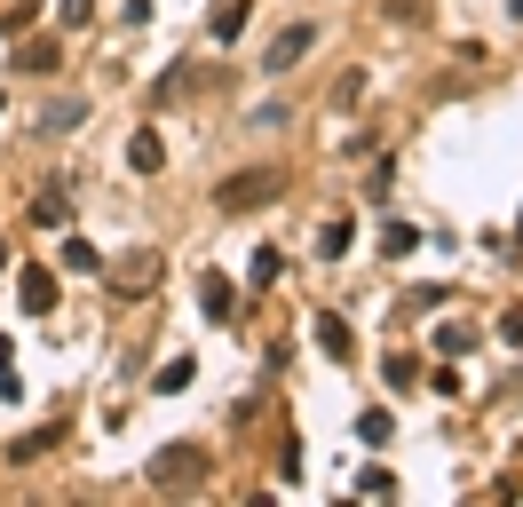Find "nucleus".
<instances>
[{"mask_svg":"<svg viewBox=\"0 0 523 507\" xmlns=\"http://www.w3.org/2000/svg\"><path fill=\"white\" fill-rule=\"evenodd\" d=\"M0 103H8V96H0Z\"/></svg>","mask_w":523,"mask_h":507,"instance_id":"29","label":"nucleus"},{"mask_svg":"<svg viewBox=\"0 0 523 507\" xmlns=\"http://www.w3.org/2000/svg\"><path fill=\"white\" fill-rule=\"evenodd\" d=\"M381 254H389V262L420 254V230H413V222H381Z\"/></svg>","mask_w":523,"mask_h":507,"instance_id":"14","label":"nucleus"},{"mask_svg":"<svg viewBox=\"0 0 523 507\" xmlns=\"http://www.w3.org/2000/svg\"><path fill=\"white\" fill-rule=\"evenodd\" d=\"M357 492H365V500H397V476H389V468H365Z\"/></svg>","mask_w":523,"mask_h":507,"instance_id":"19","label":"nucleus"},{"mask_svg":"<svg viewBox=\"0 0 523 507\" xmlns=\"http://www.w3.org/2000/svg\"><path fill=\"white\" fill-rule=\"evenodd\" d=\"M56 64H64L56 40H24V48H16V72H56Z\"/></svg>","mask_w":523,"mask_h":507,"instance_id":"11","label":"nucleus"},{"mask_svg":"<svg viewBox=\"0 0 523 507\" xmlns=\"http://www.w3.org/2000/svg\"><path fill=\"white\" fill-rule=\"evenodd\" d=\"M111 278H119V286H127V294H143V286H151V278H159V254H127V262H119V270H111Z\"/></svg>","mask_w":523,"mask_h":507,"instance_id":"13","label":"nucleus"},{"mask_svg":"<svg viewBox=\"0 0 523 507\" xmlns=\"http://www.w3.org/2000/svg\"><path fill=\"white\" fill-rule=\"evenodd\" d=\"M143 476H151V492H199V484L214 476V460L199 452V444H159Z\"/></svg>","mask_w":523,"mask_h":507,"instance_id":"1","label":"nucleus"},{"mask_svg":"<svg viewBox=\"0 0 523 507\" xmlns=\"http://www.w3.org/2000/svg\"><path fill=\"white\" fill-rule=\"evenodd\" d=\"M80 119H88V103H80V96H56L48 111H40V135H72Z\"/></svg>","mask_w":523,"mask_h":507,"instance_id":"9","label":"nucleus"},{"mask_svg":"<svg viewBox=\"0 0 523 507\" xmlns=\"http://www.w3.org/2000/svg\"><path fill=\"white\" fill-rule=\"evenodd\" d=\"M420 381V357H389V389H413Z\"/></svg>","mask_w":523,"mask_h":507,"instance_id":"23","label":"nucleus"},{"mask_svg":"<svg viewBox=\"0 0 523 507\" xmlns=\"http://www.w3.org/2000/svg\"><path fill=\"white\" fill-rule=\"evenodd\" d=\"M64 214H72V183H64V175H40V191H32V222H40V230H64Z\"/></svg>","mask_w":523,"mask_h":507,"instance_id":"4","label":"nucleus"},{"mask_svg":"<svg viewBox=\"0 0 523 507\" xmlns=\"http://www.w3.org/2000/svg\"><path fill=\"white\" fill-rule=\"evenodd\" d=\"M516 230H523V222H516Z\"/></svg>","mask_w":523,"mask_h":507,"instance_id":"28","label":"nucleus"},{"mask_svg":"<svg viewBox=\"0 0 523 507\" xmlns=\"http://www.w3.org/2000/svg\"><path fill=\"white\" fill-rule=\"evenodd\" d=\"M317 349H325L333 365H349V357H357V333H349V325H341V317L325 309V317H317Z\"/></svg>","mask_w":523,"mask_h":507,"instance_id":"8","label":"nucleus"},{"mask_svg":"<svg viewBox=\"0 0 523 507\" xmlns=\"http://www.w3.org/2000/svg\"><path fill=\"white\" fill-rule=\"evenodd\" d=\"M310 48H317V24H286V32H278V40L262 48V72H294V64H302Z\"/></svg>","mask_w":523,"mask_h":507,"instance_id":"3","label":"nucleus"},{"mask_svg":"<svg viewBox=\"0 0 523 507\" xmlns=\"http://www.w3.org/2000/svg\"><path fill=\"white\" fill-rule=\"evenodd\" d=\"M199 302H207L214 325H230V317H238V286H230L222 270H199Z\"/></svg>","mask_w":523,"mask_h":507,"instance_id":"6","label":"nucleus"},{"mask_svg":"<svg viewBox=\"0 0 523 507\" xmlns=\"http://www.w3.org/2000/svg\"><path fill=\"white\" fill-rule=\"evenodd\" d=\"M16 389H24V381H16V349L0 341V397H16Z\"/></svg>","mask_w":523,"mask_h":507,"instance_id":"24","label":"nucleus"},{"mask_svg":"<svg viewBox=\"0 0 523 507\" xmlns=\"http://www.w3.org/2000/svg\"><path fill=\"white\" fill-rule=\"evenodd\" d=\"M127 167H135V175H159V167H167V143H159V127H135V135H127Z\"/></svg>","mask_w":523,"mask_h":507,"instance_id":"7","label":"nucleus"},{"mask_svg":"<svg viewBox=\"0 0 523 507\" xmlns=\"http://www.w3.org/2000/svg\"><path fill=\"white\" fill-rule=\"evenodd\" d=\"M56 254H64V270H80V278H96V270H104V254H96L88 238H64Z\"/></svg>","mask_w":523,"mask_h":507,"instance_id":"15","label":"nucleus"},{"mask_svg":"<svg viewBox=\"0 0 523 507\" xmlns=\"http://www.w3.org/2000/svg\"><path fill=\"white\" fill-rule=\"evenodd\" d=\"M56 16H64V32H80V24L96 16V0H56Z\"/></svg>","mask_w":523,"mask_h":507,"instance_id":"22","label":"nucleus"},{"mask_svg":"<svg viewBox=\"0 0 523 507\" xmlns=\"http://www.w3.org/2000/svg\"><path fill=\"white\" fill-rule=\"evenodd\" d=\"M0 24H8V32H16V40H24V32H32V24H40V0H8V8H0Z\"/></svg>","mask_w":523,"mask_h":507,"instance_id":"18","label":"nucleus"},{"mask_svg":"<svg viewBox=\"0 0 523 507\" xmlns=\"http://www.w3.org/2000/svg\"><path fill=\"white\" fill-rule=\"evenodd\" d=\"M0 270H8V238H0Z\"/></svg>","mask_w":523,"mask_h":507,"instance_id":"26","label":"nucleus"},{"mask_svg":"<svg viewBox=\"0 0 523 507\" xmlns=\"http://www.w3.org/2000/svg\"><path fill=\"white\" fill-rule=\"evenodd\" d=\"M500 341H508V349H523V309H508V317H500Z\"/></svg>","mask_w":523,"mask_h":507,"instance_id":"25","label":"nucleus"},{"mask_svg":"<svg viewBox=\"0 0 523 507\" xmlns=\"http://www.w3.org/2000/svg\"><path fill=\"white\" fill-rule=\"evenodd\" d=\"M246 278H254V286H278V254H270V246H254V262H246Z\"/></svg>","mask_w":523,"mask_h":507,"instance_id":"20","label":"nucleus"},{"mask_svg":"<svg viewBox=\"0 0 523 507\" xmlns=\"http://www.w3.org/2000/svg\"><path fill=\"white\" fill-rule=\"evenodd\" d=\"M468 341H476V333H468V325H436V349H444V357H460V349H468Z\"/></svg>","mask_w":523,"mask_h":507,"instance_id":"21","label":"nucleus"},{"mask_svg":"<svg viewBox=\"0 0 523 507\" xmlns=\"http://www.w3.org/2000/svg\"><path fill=\"white\" fill-rule=\"evenodd\" d=\"M508 16H523V0H508Z\"/></svg>","mask_w":523,"mask_h":507,"instance_id":"27","label":"nucleus"},{"mask_svg":"<svg viewBox=\"0 0 523 507\" xmlns=\"http://www.w3.org/2000/svg\"><path fill=\"white\" fill-rule=\"evenodd\" d=\"M389 436H397V420H389V412H357V444H373V452H381Z\"/></svg>","mask_w":523,"mask_h":507,"instance_id":"17","label":"nucleus"},{"mask_svg":"<svg viewBox=\"0 0 523 507\" xmlns=\"http://www.w3.org/2000/svg\"><path fill=\"white\" fill-rule=\"evenodd\" d=\"M278 191H286V175H270V167L254 175V167H246V175H230V183L214 191V206H222V214H246V206H270Z\"/></svg>","mask_w":523,"mask_h":507,"instance_id":"2","label":"nucleus"},{"mask_svg":"<svg viewBox=\"0 0 523 507\" xmlns=\"http://www.w3.org/2000/svg\"><path fill=\"white\" fill-rule=\"evenodd\" d=\"M341 254H349V214L317 222V262H341Z\"/></svg>","mask_w":523,"mask_h":507,"instance_id":"12","label":"nucleus"},{"mask_svg":"<svg viewBox=\"0 0 523 507\" xmlns=\"http://www.w3.org/2000/svg\"><path fill=\"white\" fill-rule=\"evenodd\" d=\"M16 302L32 309V317H48V309H56V270H40V262H24V270H16Z\"/></svg>","mask_w":523,"mask_h":507,"instance_id":"5","label":"nucleus"},{"mask_svg":"<svg viewBox=\"0 0 523 507\" xmlns=\"http://www.w3.org/2000/svg\"><path fill=\"white\" fill-rule=\"evenodd\" d=\"M191 373H199L191 357H167V365H159V397H183V389H191Z\"/></svg>","mask_w":523,"mask_h":507,"instance_id":"16","label":"nucleus"},{"mask_svg":"<svg viewBox=\"0 0 523 507\" xmlns=\"http://www.w3.org/2000/svg\"><path fill=\"white\" fill-rule=\"evenodd\" d=\"M246 16H254V0H214V40L230 48V40L246 32Z\"/></svg>","mask_w":523,"mask_h":507,"instance_id":"10","label":"nucleus"}]
</instances>
